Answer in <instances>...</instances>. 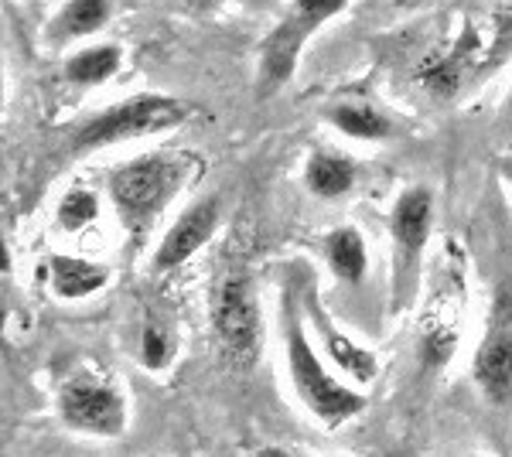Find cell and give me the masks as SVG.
<instances>
[{"instance_id":"6da1fadb","label":"cell","mask_w":512,"mask_h":457,"mask_svg":"<svg viewBox=\"0 0 512 457\" xmlns=\"http://www.w3.org/2000/svg\"><path fill=\"white\" fill-rule=\"evenodd\" d=\"M202 161L192 151H151L117 164L106 174V198L117 212L130 246H140L171 209V202L192 185Z\"/></svg>"},{"instance_id":"7a4b0ae2","label":"cell","mask_w":512,"mask_h":457,"mask_svg":"<svg viewBox=\"0 0 512 457\" xmlns=\"http://www.w3.org/2000/svg\"><path fill=\"white\" fill-rule=\"evenodd\" d=\"M280 338H284V362L294 396L321 427L335 430L366 410V393L338 379L318 355L297 284H284L280 290Z\"/></svg>"},{"instance_id":"3957f363","label":"cell","mask_w":512,"mask_h":457,"mask_svg":"<svg viewBox=\"0 0 512 457\" xmlns=\"http://www.w3.org/2000/svg\"><path fill=\"white\" fill-rule=\"evenodd\" d=\"M195 116V103L171 93H137L130 99L106 106L79 123L69 134V147L79 154L103 151V147L130 144V140L161 137L185 127Z\"/></svg>"},{"instance_id":"277c9868","label":"cell","mask_w":512,"mask_h":457,"mask_svg":"<svg viewBox=\"0 0 512 457\" xmlns=\"http://www.w3.org/2000/svg\"><path fill=\"white\" fill-rule=\"evenodd\" d=\"M434 191L410 185L390 209V314H407L424 277V253L434 236Z\"/></svg>"},{"instance_id":"5b68a950","label":"cell","mask_w":512,"mask_h":457,"mask_svg":"<svg viewBox=\"0 0 512 457\" xmlns=\"http://www.w3.org/2000/svg\"><path fill=\"white\" fill-rule=\"evenodd\" d=\"M349 4L352 0H291L284 18L260 41V55H256V99L260 103L277 96L294 79L311 38L325 24H332Z\"/></svg>"},{"instance_id":"8992f818","label":"cell","mask_w":512,"mask_h":457,"mask_svg":"<svg viewBox=\"0 0 512 457\" xmlns=\"http://www.w3.org/2000/svg\"><path fill=\"white\" fill-rule=\"evenodd\" d=\"M212 331L222 359L233 369H253L263 352V311L250 270H226L212 290Z\"/></svg>"},{"instance_id":"52a82bcc","label":"cell","mask_w":512,"mask_h":457,"mask_svg":"<svg viewBox=\"0 0 512 457\" xmlns=\"http://www.w3.org/2000/svg\"><path fill=\"white\" fill-rule=\"evenodd\" d=\"M472 382L495 410L512 406V280H502L492 294L489 321L472 355Z\"/></svg>"},{"instance_id":"ba28073f","label":"cell","mask_w":512,"mask_h":457,"mask_svg":"<svg viewBox=\"0 0 512 457\" xmlns=\"http://www.w3.org/2000/svg\"><path fill=\"white\" fill-rule=\"evenodd\" d=\"M55 410L72 434L113 440L127 434L130 427V406L123 389L99 376H72L69 382H62Z\"/></svg>"},{"instance_id":"9c48e42d","label":"cell","mask_w":512,"mask_h":457,"mask_svg":"<svg viewBox=\"0 0 512 457\" xmlns=\"http://www.w3.org/2000/svg\"><path fill=\"white\" fill-rule=\"evenodd\" d=\"M219 222H222L219 195H205V198H195L192 205H185V209L178 212V219L168 226V232L161 236L158 249H154V260H151L154 277L175 273L178 267H185L188 260H195V256L212 243Z\"/></svg>"},{"instance_id":"30bf717a","label":"cell","mask_w":512,"mask_h":457,"mask_svg":"<svg viewBox=\"0 0 512 457\" xmlns=\"http://www.w3.org/2000/svg\"><path fill=\"white\" fill-rule=\"evenodd\" d=\"M297 290H301V307H304V318H308V328L315 331V335L321 338V345H325V359L332 365H338L345 376H352L355 382L369 386V382L379 376V359L369 352V348L355 345L352 338L345 335L342 328H335V321L321 311L315 280L304 277L301 284H297Z\"/></svg>"},{"instance_id":"8fae6325","label":"cell","mask_w":512,"mask_h":457,"mask_svg":"<svg viewBox=\"0 0 512 457\" xmlns=\"http://www.w3.org/2000/svg\"><path fill=\"white\" fill-rule=\"evenodd\" d=\"M113 270L106 263L86 260V256L52 253L48 256V287L59 301H89L103 287H110Z\"/></svg>"},{"instance_id":"7c38bea8","label":"cell","mask_w":512,"mask_h":457,"mask_svg":"<svg viewBox=\"0 0 512 457\" xmlns=\"http://www.w3.org/2000/svg\"><path fill=\"white\" fill-rule=\"evenodd\" d=\"M359 185V164L342 151L315 147L304 161V188L321 202H342Z\"/></svg>"},{"instance_id":"4fadbf2b","label":"cell","mask_w":512,"mask_h":457,"mask_svg":"<svg viewBox=\"0 0 512 457\" xmlns=\"http://www.w3.org/2000/svg\"><path fill=\"white\" fill-rule=\"evenodd\" d=\"M325 120L332 123L342 137L349 140H362V144H386L400 134L393 116H386L383 110L369 103H355V99H342V103H332L325 110Z\"/></svg>"},{"instance_id":"5bb4252c","label":"cell","mask_w":512,"mask_h":457,"mask_svg":"<svg viewBox=\"0 0 512 457\" xmlns=\"http://www.w3.org/2000/svg\"><path fill=\"white\" fill-rule=\"evenodd\" d=\"M325 263L332 277L345 287H362L369 277V243L355 226H338L325 236Z\"/></svg>"},{"instance_id":"9a60e30c","label":"cell","mask_w":512,"mask_h":457,"mask_svg":"<svg viewBox=\"0 0 512 457\" xmlns=\"http://www.w3.org/2000/svg\"><path fill=\"white\" fill-rule=\"evenodd\" d=\"M113 7H117V0H65L59 14H55L52 28H48V38L55 45L93 38L113 21Z\"/></svg>"},{"instance_id":"2e32d148","label":"cell","mask_w":512,"mask_h":457,"mask_svg":"<svg viewBox=\"0 0 512 457\" xmlns=\"http://www.w3.org/2000/svg\"><path fill=\"white\" fill-rule=\"evenodd\" d=\"M120 69H123V48L117 41H99V45H86L65 58L62 79L76 89H93L110 82Z\"/></svg>"},{"instance_id":"e0dca14e","label":"cell","mask_w":512,"mask_h":457,"mask_svg":"<svg viewBox=\"0 0 512 457\" xmlns=\"http://www.w3.org/2000/svg\"><path fill=\"white\" fill-rule=\"evenodd\" d=\"M178 355V338L164 321H144L137 338V359L147 372H164Z\"/></svg>"},{"instance_id":"ac0fdd59","label":"cell","mask_w":512,"mask_h":457,"mask_svg":"<svg viewBox=\"0 0 512 457\" xmlns=\"http://www.w3.org/2000/svg\"><path fill=\"white\" fill-rule=\"evenodd\" d=\"M99 212H103V205H99L96 191L69 188L59 198V209H55V226H59L62 232H82V229L96 226Z\"/></svg>"},{"instance_id":"d6986e66","label":"cell","mask_w":512,"mask_h":457,"mask_svg":"<svg viewBox=\"0 0 512 457\" xmlns=\"http://www.w3.org/2000/svg\"><path fill=\"white\" fill-rule=\"evenodd\" d=\"M499 174H502V181H506L509 191H512V154H509V157H502V161H499Z\"/></svg>"},{"instance_id":"ffe728a7","label":"cell","mask_w":512,"mask_h":457,"mask_svg":"<svg viewBox=\"0 0 512 457\" xmlns=\"http://www.w3.org/2000/svg\"><path fill=\"white\" fill-rule=\"evenodd\" d=\"M188 7H192V11H212V7H219L222 0H185Z\"/></svg>"}]
</instances>
